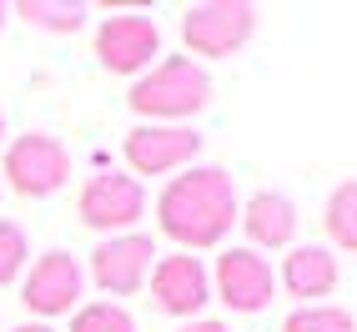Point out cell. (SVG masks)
<instances>
[{
  "label": "cell",
  "instance_id": "15",
  "mask_svg": "<svg viewBox=\"0 0 357 332\" xmlns=\"http://www.w3.org/2000/svg\"><path fill=\"white\" fill-rule=\"evenodd\" d=\"M322 227L332 236V247L357 252V176H347V181L332 186V197L322 206Z\"/></svg>",
  "mask_w": 357,
  "mask_h": 332
},
{
  "label": "cell",
  "instance_id": "22",
  "mask_svg": "<svg viewBox=\"0 0 357 332\" xmlns=\"http://www.w3.org/2000/svg\"><path fill=\"white\" fill-rule=\"evenodd\" d=\"M0 146H6V111H0Z\"/></svg>",
  "mask_w": 357,
  "mask_h": 332
},
{
  "label": "cell",
  "instance_id": "11",
  "mask_svg": "<svg viewBox=\"0 0 357 332\" xmlns=\"http://www.w3.org/2000/svg\"><path fill=\"white\" fill-rule=\"evenodd\" d=\"M151 302H156V312H166V317L197 322L202 307L211 302L206 262H202V257H192V252L156 257V262H151Z\"/></svg>",
  "mask_w": 357,
  "mask_h": 332
},
{
  "label": "cell",
  "instance_id": "6",
  "mask_svg": "<svg viewBox=\"0 0 357 332\" xmlns=\"http://www.w3.org/2000/svg\"><path fill=\"white\" fill-rule=\"evenodd\" d=\"M81 297H86V267H81V257H70L61 247L36 257L31 272L20 277V302H26V312H36L40 322L76 312Z\"/></svg>",
  "mask_w": 357,
  "mask_h": 332
},
{
  "label": "cell",
  "instance_id": "14",
  "mask_svg": "<svg viewBox=\"0 0 357 332\" xmlns=\"http://www.w3.org/2000/svg\"><path fill=\"white\" fill-rule=\"evenodd\" d=\"M10 15H20L26 26L36 31H51V36H70L86 26V6L81 0H20V6H10Z\"/></svg>",
  "mask_w": 357,
  "mask_h": 332
},
{
  "label": "cell",
  "instance_id": "16",
  "mask_svg": "<svg viewBox=\"0 0 357 332\" xmlns=\"http://www.w3.org/2000/svg\"><path fill=\"white\" fill-rule=\"evenodd\" d=\"M282 332H357V317L337 302H312V307H292Z\"/></svg>",
  "mask_w": 357,
  "mask_h": 332
},
{
  "label": "cell",
  "instance_id": "5",
  "mask_svg": "<svg viewBox=\"0 0 357 332\" xmlns=\"http://www.w3.org/2000/svg\"><path fill=\"white\" fill-rule=\"evenodd\" d=\"M252 36H257V6H247V0H202V6H186L181 15V40L192 56L222 61L242 51Z\"/></svg>",
  "mask_w": 357,
  "mask_h": 332
},
{
  "label": "cell",
  "instance_id": "21",
  "mask_svg": "<svg viewBox=\"0 0 357 332\" xmlns=\"http://www.w3.org/2000/svg\"><path fill=\"white\" fill-rule=\"evenodd\" d=\"M6 20H10V6H6V0H0V31H6Z\"/></svg>",
  "mask_w": 357,
  "mask_h": 332
},
{
  "label": "cell",
  "instance_id": "4",
  "mask_svg": "<svg viewBox=\"0 0 357 332\" xmlns=\"http://www.w3.org/2000/svg\"><path fill=\"white\" fill-rule=\"evenodd\" d=\"M76 217L91 232H101V236L136 232V222L146 217V186H141L131 172H96V176L81 181Z\"/></svg>",
  "mask_w": 357,
  "mask_h": 332
},
{
  "label": "cell",
  "instance_id": "1",
  "mask_svg": "<svg viewBox=\"0 0 357 332\" xmlns=\"http://www.w3.org/2000/svg\"><path fill=\"white\" fill-rule=\"evenodd\" d=\"M236 211H242V197H236V181L227 166H186L172 181L161 186L156 197V227L161 236H172L176 252H211L227 242V232L236 227Z\"/></svg>",
  "mask_w": 357,
  "mask_h": 332
},
{
  "label": "cell",
  "instance_id": "13",
  "mask_svg": "<svg viewBox=\"0 0 357 332\" xmlns=\"http://www.w3.org/2000/svg\"><path fill=\"white\" fill-rule=\"evenodd\" d=\"M337 257H332V247H317V242H307V247H292L287 257H282V272H277V287H287L302 307H312L322 297L337 292Z\"/></svg>",
  "mask_w": 357,
  "mask_h": 332
},
{
  "label": "cell",
  "instance_id": "20",
  "mask_svg": "<svg viewBox=\"0 0 357 332\" xmlns=\"http://www.w3.org/2000/svg\"><path fill=\"white\" fill-rule=\"evenodd\" d=\"M10 332H56L51 322H20V327H10Z\"/></svg>",
  "mask_w": 357,
  "mask_h": 332
},
{
  "label": "cell",
  "instance_id": "7",
  "mask_svg": "<svg viewBox=\"0 0 357 332\" xmlns=\"http://www.w3.org/2000/svg\"><path fill=\"white\" fill-rule=\"evenodd\" d=\"M156 56H161V26L151 15L121 10L96 26V61L111 76H141V70L156 66Z\"/></svg>",
  "mask_w": 357,
  "mask_h": 332
},
{
  "label": "cell",
  "instance_id": "3",
  "mask_svg": "<svg viewBox=\"0 0 357 332\" xmlns=\"http://www.w3.org/2000/svg\"><path fill=\"white\" fill-rule=\"evenodd\" d=\"M70 181V151L51 131H26L6 141V161H0V186H10L15 197H56Z\"/></svg>",
  "mask_w": 357,
  "mask_h": 332
},
{
  "label": "cell",
  "instance_id": "10",
  "mask_svg": "<svg viewBox=\"0 0 357 332\" xmlns=\"http://www.w3.org/2000/svg\"><path fill=\"white\" fill-rule=\"evenodd\" d=\"M151 257H156V242L146 232H121V236H101L96 252L86 262V277L96 282L106 297H131L146 287L151 277Z\"/></svg>",
  "mask_w": 357,
  "mask_h": 332
},
{
  "label": "cell",
  "instance_id": "9",
  "mask_svg": "<svg viewBox=\"0 0 357 332\" xmlns=\"http://www.w3.org/2000/svg\"><path fill=\"white\" fill-rule=\"evenodd\" d=\"M121 151H126L131 176H172V172L197 166L202 131L197 126H151V121H141V126L126 131Z\"/></svg>",
  "mask_w": 357,
  "mask_h": 332
},
{
  "label": "cell",
  "instance_id": "17",
  "mask_svg": "<svg viewBox=\"0 0 357 332\" xmlns=\"http://www.w3.org/2000/svg\"><path fill=\"white\" fill-rule=\"evenodd\" d=\"M70 332H136V317L121 302H81L70 317Z\"/></svg>",
  "mask_w": 357,
  "mask_h": 332
},
{
  "label": "cell",
  "instance_id": "19",
  "mask_svg": "<svg viewBox=\"0 0 357 332\" xmlns=\"http://www.w3.org/2000/svg\"><path fill=\"white\" fill-rule=\"evenodd\" d=\"M176 332H231L227 322H217V317H197V322H181Z\"/></svg>",
  "mask_w": 357,
  "mask_h": 332
},
{
  "label": "cell",
  "instance_id": "8",
  "mask_svg": "<svg viewBox=\"0 0 357 332\" xmlns=\"http://www.w3.org/2000/svg\"><path fill=\"white\" fill-rule=\"evenodd\" d=\"M206 277H211V297L227 302L231 312H242V317L261 312V307L272 302V292H277L272 262L261 252H252V247H222L217 267H211Z\"/></svg>",
  "mask_w": 357,
  "mask_h": 332
},
{
  "label": "cell",
  "instance_id": "18",
  "mask_svg": "<svg viewBox=\"0 0 357 332\" xmlns=\"http://www.w3.org/2000/svg\"><path fill=\"white\" fill-rule=\"evenodd\" d=\"M31 262V242H26V232H20L15 222L0 217V287H10V282L26 272Z\"/></svg>",
  "mask_w": 357,
  "mask_h": 332
},
{
  "label": "cell",
  "instance_id": "2",
  "mask_svg": "<svg viewBox=\"0 0 357 332\" xmlns=\"http://www.w3.org/2000/svg\"><path fill=\"white\" fill-rule=\"evenodd\" d=\"M206 101H211V76L192 56L156 61L131 81V96H126V106L151 126H186L197 111H206Z\"/></svg>",
  "mask_w": 357,
  "mask_h": 332
},
{
  "label": "cell",
  "instance_id": "12",
  "mask_svg": "<svg viewBox=\"0 0 357 332\" xmlns=\"http://www.w3.org/2000/svg\"><path fill=\"white\" fill-rule=\"evenodd\" d=\"M236 222H242L252 252H282L297 242V202L287 192H272V186H261V192H252L242 202V211H236Z\"/></svg>",
  "mask_w": 357,
  "mask_h": 332
}]
</instances>
